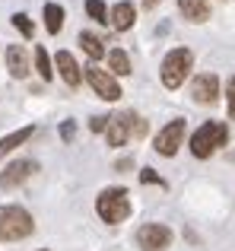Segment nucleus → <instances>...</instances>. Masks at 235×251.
<instances>
[{
  "label": "nucleus",
  "mask_w": 235,
  "mask_h": 251,
  "mask_svg": "<svg viewBox=\"0 0 235 251\" xmlns=\"http://www.w3.org/2000/svg\"><path fill=\"white\" fill-rule=\"evenodd\" d=\"M35 232V220L25 207L6 203L0 207V242H23Z\"/></svg>",
  "instance_id": "f257e3e1"
},
{
  "label": "nucleus",
  "mask_w": 235,
  "mask_h": 251,
  "mask_svg": "<svg viewBox=\"0 0 235 251\" xmlns=\"http://www.w3.org/2000/svg\"><path fill=\"white\" fill-rule=\"evenodd\" d=\"M226 143H229V127H226L223 121H207L191 134V153L197 156V159H210Z\"/></svg>",
  "instance_id": "f03ea898"
},
{
  "label": "nucleus",
  "mask_w": 235,
  "mask_h": 251,
  "mask_svg": "<svg viewBox=\"0 0 235 251\" xmlns=\"http://www.w3.org/2000/svg\"><path fill=\"white\" fill-rule=\"evenodd\" d=\"M95 213H99V220L108 223V226H121V223L130 216V194H127V188H105V191H99V197H95Z\"/></svg>",
  "instance_id": "7ed1b4c3"
},
{
  "label": "nucleus",
  "mask_w": 235,
  "mask_h": 251,
  "mask_svg": "<svg viewBox=\"0 0 235 251\" xmlns=\"http://www.w3.org/2000/svg\"><path fill=\"white\" fill-rule=\"evenodd\" d=\"M194 70V54L188 48H172L165 57H162V67H159V80L165 89H178L185 86V80L191 76Z\"/></svg>",
  "instance_id": "20e7f679"
},
{
  "label": "nucleus",
  "mask_w": 235,
  "mask_h": 251,
  "mask_svg": "<svg viewBox=\"0 0 235 251\" xmlns=\"http://www.w3.org/2000/svg\"><path fill=\"white\" fill-rule=\"evenodd\" d=\"M83 80L95 89V96L105 99V102H118V99L124 96L121 92V83H118V76H112L105 67H99V64H89L86 70H83Z\"/></svg>",
  "instance_id": "39448f33"
},
{
  "label": "nucleus",
  "mask_w": 235,
  "mask_h": 251,
  "mask_svg": "<svg viewBox=\"0 0 235 251\" xmlns=\"http://www.w3.org/2000/svg\"><path fill=\"white\" fill-rule=\"evenodd\" d=\"M137 245L143 251H168V245H172V229L165 223H143L137 229Z\"/></svg>",
  "instance_id": "423d86ee"
},
{
  "label": "nucleus",
  "mask_w": 235,
  "mask_h": 251,
  "mask_svg": "<svg viewBox=\"0 0 235 251\" xmlns=\"http://www.w3.org/2000/svg\"><path fill=\"white\" fill-rule=\"evenodd\" d=\"M181 143H185V121L175 118L165 127H159V134H156V140H153V150L159 156H175L181 150Z\"/></svg>",
  "instance_id": "0eeeda50"
},
{
  "label": "nucleus",
  "mask_w": 235,
  "mask_h": 251,
  "mask_svg": "<svg viewBox=\"0 0 235 251\" xmlns=\"http://www.w3.org/2000/svg\"><path fill=\"white\" fill-rule=\"evenodd\" d=\"M134 121H137L134 111H118V115L108 118V127H105L108 147H124V143L134 137Z\"/></svg>",
  "instance_id": "6e6552de"
},
{
  "label": "nucleus",
  "mask_w": 235,
  "mask_h": 251,
  "mask_svg": "<svg viewBox=\"0 0 235 251\" xmlns=\"http://www.w3.org/2000/svg\"><path fill=\"white\" fill-rule=\"evenodd\" d=\"M35 172H38V162L35 159H13L10 166L0 172V188L13 191V188H19V184H25Z\"/></svg>",
  "instance_id": "1a4fd4ad"
},
{
  "label": "nucleus",
  "mask_w": 235,
  "mask_h": 251,
  "mask_svg": "<svg viewBox=\"0 0 235 251\" xmlns=\"http://www.w3.org/2000/svg\"><path fill=\"white\" fill-rule=\"evenodd\" d=\"M191 99L197 105H216L219 102V76L213 74H197L191 83Z\"/></svg>",
  "instance_id": "9d476101"
},
{
  "label": "nucleus",
  "mask_w": 235,
  "mask_h": 251,
  "mask_svg": "<svg viewBox=\"0 0 235 251\" xmlns=\"http://www.w3.org/2000/svg\"><path fill=\"white\" fill-rule=\"evenodd\" d=\"M54 70L61 74V80L70 86V89H76V86L83 83V70H80V64H76V57L70 54V51H57V57H54Z\"/></svg>",
  "instance_id": "9b49d317"
},
{
  "label": "nucleus",
  "mask_w": 235,
  "mask_h": 251,
  "mask_svg": "<svg viewBox=\"0 0 235 251\" xmlns=\"http://www.w3.org/2000/svg\"><path fill=\"white\" fill-rule=\"evenodd\" d=\"M6 70H10L13 80L29 76V51H25V45H6Z\"/></svg>",
  "instance_id": "f8f14e48"
},
{
  "label": "nucleus",
  "mask_w": 235,
  "mask_h": 251,
  "mask_svg": "<svg viewBox=\"0 0 235 251\" xmlns=\"http://www.w3.org/2000/svg\"><path fill=\"white\" fill-rule=\"evenodd\" d=\"M134 19H137V10H134V3H127V0H121V3H115L112 10H108V25H112L115 32L134 29Z\"/></svg>",
  "instance_id": "ddd939ff"
},
{
  "label": "nucleus",
  "mask_w": 235,
  "mask_h": 251,
  "mask_svg": "<svg viewBox=\"0 0 235 251\" xmlns=\"http://www.w3.org/2000/svg\"><path fill=\"white\" fill-rule=\"evenodd\" d=\"M178 10L188 23H207L210 19V6L207 0H178Z\"/></svg>",
  "instance_id": "4468645a"
},
{
  "label": "nucleus",
  "mask_w": 235,
  "mask_h": 251,
  "mask_svg": "<svg viewBox=\"0 0 235 251\" xmlns=\"http://www.w3.org/2000/svg\"><path fill=\"white\" fill-rule=\"evenodd\" d=\"M32 134H35V127H32V124H29V127H19V130H13V134L0 137V159H3L6 153H13V150H16V147H23V143L29 140Z\"/></svg>",
  "instance_id": "2eb2a0df"
},
{
  "label": "nucleus",
  "mask_w": 235,
  "mask_h": 251,
  "mask_svg": "<svg viewBox=\"0 0 235 251\" xmlns=\"http://www.w3.org/2000/svg\"><path fill=\"white\" fill-rule=\"evenodd\" d=\"M108 74L112 76H130L134 70H130V57L124 48H112L108 51Z\"/></svg>",
  "instance_id": "dca6fc26"
},
{
  "label": "nucleus",
  "mask_w": 235,
  "mask_h": 251,
  "mask_svg": "<svg viewBox=\"0 0 235 251\" xmlns=\"http://www.w3.org/2000/svg\"><path fill=\"white\" fill-rule=\"evenodd\" d=\"M80 45H83V51H86L93 61H102V57H108V51H105V45H102V38L93 35V32H80Z\"/></svg>",
  "instance_id": "f3484780"
},
{
  "label": "nucleus",
  "mask_w": 235,
  "mask_h": 251,
  "mask_svg": "<svg viewBox=\"0 0 235 251\" xmlns=\"http://www.w3.org/2000/svg\"><path fill=\"white\" fill-rule=\"evenodd\" d=\"M32 57H35V70H38V76H42L45 83L54 80V64H51L48 51H45L42 45H35V48H32Z\"/></svg>",
  "instance_id": "a211bd4d"
},
{
  "label": "nucleus",
  "mask_w": 235,
  "mask_h": 251,
  "mask_svg": "<svg viewBox=\"0 0 235 251\" xmlns=\"http://www.w3.org/2000/svg\"><path fill=\"white\" fill-rule=\"evenodd\" d=\"M45 29H48L51 35H57V32L64 29V6L45 3Z\"/></svg>",
  "instance_id": "6ab92c4d"
},
{
  "label": "nucleus",
  "mask_w": 235,
  "mask_h": 251,
  "mask_svg": "<svg viewBox=\"0 0 235 251\" xmlns=\"http://www.w3.org/2000/svg\"><path fill=\"white\" fill-rule=\"evenodd\" d=\"M13 25L19 29V35H23V38H32V35H35V25H32V19L25 16V13H13Z\"/></svg>",
  "instance_id": "aec40b11"
},
{
  "label": "nucleus",
  "mask_w": 235,
  "mask_h": 251,
  "mask_svg": "<svg viewBox=\"0 0 235 251\" xmlns=\"http://www.w3.org/2000/svg\"><path fill=\"white\" fill-rule=\"evenodd\" d=\"M86 13L95 19V23H105L108 25V10H105V3H102V0H86Z\"/></svg>",
  "instance_id": "412c9836"
},
{
  "label": "nucleus",
  "mask_w": 235,
  "mask_h": 251,
  "mask_svg": "<svg viewBox=\"0 0 235 251\" xmlns=\"http://www.w3.org/2000/svg\"><path fill=\"white\" fill-rule=\"evenodd\" d=\"M226 105H229V118L235 121V74L226 80Z\"/></svg>",
  "instance_id": "4be33fe9"
},
{
  "label": "nucleus",
  "mask_w": 235,
  "mask_h": 251,
  "mask_svg": "<svg viewBox=\"0 0 235 251\" xmlns=\"http://www.w3.org/2000/svg\"><path fill=\"white\" fill-rule=\"evenodd\" d=\"M73 137H76V121H64L61 124V140L64 143H73Z\"/></svg>",
  "instance_id": "5701e85b"
},
{
  "label": "nucleus",
  "mask_w": 235,
  "mask_h": 251,
  "mask_svg": "<svg viewBox=\"0 0 235 251\" xmlns=\"http://www.w3.org/2000/svg\"><path fill=\"white\" fill-rule=\"evenodd\" d=\"M140 181H143V184H162V178L156 175L153 169H140Z\"/></svg>",
  "instance_id": "b1692460"
},
{
  "label": "nucleus",
  "mask_w": 235,
  "mask_h": 251,
  "mask_svg": "<svg viewBox=\"0 0 235 251\" xmlns=\"http://www.w3.org/2000/svg\"><path fill=\"white\" fill-rule=\"evenodd\" d=\"M105 127H108V118H102V115H95L89 121V130H95V134H105Z\"/></svg>",
  "instance_id": "393cba45"
},
{
  "label": "nucleus",
  "mask_w": 235,
  "mask_h": 251,
  "mask_svg": "<svg viewBox=\"0 0 235 251\" xmlns=\"http://www.w3.org/2000/svg\"><path fill=\"white\" fill-rule=\"evenodd\" d=\"M143 134H146V121L137 118V121H134V137H143Z\"/></svg>",
  "instance_id": "a878e982"
},
{
  "label": "nucleus",
  "mask_w": 235,
  "mask_h": 251,
  "mask_svg": "<svg viewBox=\"0 0 235 251\" xmlns=\"http://www.w3.org/2000/svg\"><path fill=\"white\" fill-rule=\"evenodd\" d=\"M156 3H159V0H146V6H149V10H153V6H156Z\"/></svg>",
  "instance_id": "bb28decb"
},
{
  "label": "nucleus",
  "mask_w": 235,
  "mask_h": 251,
  "mask_svg": "<svg viewBox=\"0 0 235 251\" xmlns=\"http://www.w3.org/2000/svg\"><path fill=\"white\" fill-rule=\"evenodd\" d=\"M38 251H48V248H38Z\"/></svg>",
  "instance_id": "cd10ccee"
}]
</instances>
